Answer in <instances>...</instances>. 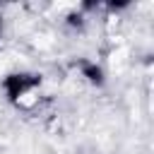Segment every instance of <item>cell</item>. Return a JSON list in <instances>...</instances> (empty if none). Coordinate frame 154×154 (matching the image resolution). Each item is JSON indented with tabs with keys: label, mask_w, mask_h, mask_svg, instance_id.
Returning <instances> with one entry per match:
<instances>
[{
	"label": "cell",
	"mask_w": 154,
	"mask_h": 154,
	"mask_svg": "<svg viewBox=\"0 0 154 154\" xmlns=\"http://www.w3.org/2000/svg\"><path fill=\"white\" fill-rule=\"evenodd\" d=\"M0 89L12 108L31 113L43 99V77L31 70H14L0 79Z\"/></svg>",
	"instance_id": "cell-1"
},
{
	"label": "cell",
	"mask_w": 154,
	"mask_h": 154,
	"mask_svg": "<svg viewBox=\"0 0 154 154\" xmlns=\"http://www.w3.org/2000/svg\"><path fill=\"white\" fill-rule=\"evenodd\" d=\"M75 70H77L79 77H82L87 84H91V87H101V84L106 82V72H103V67H101L99 63H94V60L82 58V60L75 63Z\"/></svg>",
	"instance_id": "cell-2"
},
{
	"label": "cell",
	"mask_w": 154,
	"mask_h": 154,
	"mask_svg": "<svg viewBox=\"0 0 154 154\" xmlns=\"http://www.w3.org/2000/svg\"><path fill=\"white\" fill-rule=\"evenodd\" d=\"M0 31H2V17H0Z\"/></svg>",
	"instance_id": "cell-3"
}]
</instances>
